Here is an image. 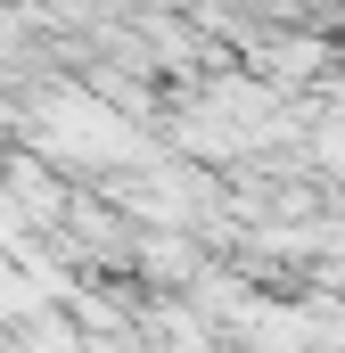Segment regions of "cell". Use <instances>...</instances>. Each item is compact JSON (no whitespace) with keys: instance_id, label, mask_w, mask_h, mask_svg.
<instances>
[{"instance_id":"6da1fadb","label":"cell","mask_w":345,"mask_h":353,"mask_svg":"<svg viewBox=\"0 0 345 353\" xmlns=\"http://www.w3.org/2000/svg\"><path fill=\"white\" fill-rule=\"evenodd\" d=\"M25 304H33V296H17V279L0 271V312H25Z\"/></svg>"}]
</instances>
